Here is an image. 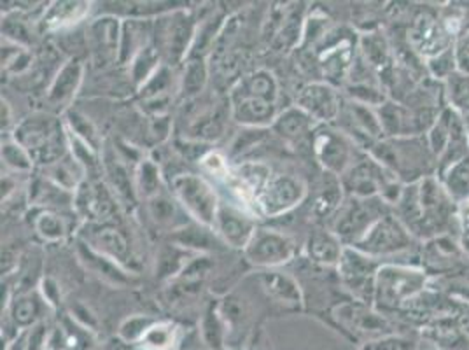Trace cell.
<instances>
[{"mask_svg": "<svg viewBox=\"0 0 469 350\" xmlns=\"http://www.w3.org/2000/svg\"><path fill=\"white\" fill-rule=\"evenodd\" d=\"M393 207L396 218L417 240L442 238L459 231V201L454 200L438 177L405 186Z\"/></svg>", "mask_w": 469, "mask_h": 350, "instance_id": "obj_1", "label": "cell"}, {"mask_svg": "<svg viewBox=\"0 0 469 350\" xmlns=\"http://www.w3.org/2000/svg\"><path fill=\"white\" fill-rule=\"evenodd\" d=\"M370 154L403 184H415L438 175V158L429 148L425 135L382 139Z\"/></svg>", "mask_w": 469, "mask_h": 350, "instance_id": "obj_2", "label": "cell"}, {"mask_svg": "<svg viewBox=\"0 0 469 350\" xmlns=\"http://www.w3.org/2000/svg\"><path fill=\"white\" fill-rule=\"evenodd\" d=\"M425 274L410 265L382 263L376 274L373 305L382 310H396L415 300L425 287Z\"/></svg>", "mask_w": 469, "mask_h": 350, "instance_id": "obj_3", "label": "cell"}, {"mask_svg": "<svg viewBox=\"0 0 469 350\" xmlns=\"http://www.w3.org/2000/svg\"><path fill=\"white\" fill-rule=\"evenodd\" d=\"M15 141L24 146L34 161L56 163L65 154V137L56 118L35 114L16 126Z\"/></svg>", "mask_w": 469, "mask_h": 350, "instance_id": "obj_4", "label": "cell"}, {"mask_svg": "<svg viewBox=\"0 0 469 350\" xmlns=\"http://www.w3.org/2000/svg\"><path fill=\"white\" fill-rule=\"evenodd\" d=\"M391 212V205L380 197H348L333 219V233L347 248H354L371 226Z\"/></svg>", "mask_w": 469, "mask_h": 350, "instance_id": "obj_5", "label": "cell"}, {"mask_svg": "<svg viewBox=\"0 0 469 350\" xmlns=\"http://www.w3.org/2000/svg\"><path fill=\"white\" fill-rule=\"evenodd\" d=\"M415 246L417 238L391 210L371 226L370 231L354 246V249L365 252L380 263L382 259H395L403 254H410Z\"/></svg>", "mask_w": 469, "mask_h": 350, "instance_id": "obj_6", "label": "cell"}, {"mask_svg": "<svg viewBox=\"0 0 469 350\" xmlns=\"http://www.w3.org/2000/svg\"><path fill=\"white\" fill-rule=\"evenodd\" d=\"M357 41L352 32L329 30L319 44L314 46L318 67L327 84H344L356 63Z\"/></svg>", "mask_w": 469, "mask_h": 350, "instance_id": "obj_7", "label": "cell"}, {"mask_svg": "<svg viewBox=\"0 0 469 350\" xmlns=\"http://www.w3.org/2000/svg\"><path fill=\"white\" fill-rule=\"evenodd\" d=\"M172 191L186 212L198 223L214 228L221 203L205 179L191 174L177 175L172 180Z\"/></svg>", "mask_w": 469, "mask_h": 350, "instance_id": "obj_8", "label": "cell"}, {"mask_svg": "<svg viewBox=\"0 0 469 350\" xmlns=\"http://www.w3.org/2000/svg\"><path fill=\"white\" fill-rule=\"evenodd\" d=\"M382 263L361 250L346 248L338 263V276L347 291L363 305L375 300L376 274Z\"/></svg>", "mask_w": 469, "mask_h": 350, "instance_id": "obj_9", "label": "cell"}, {"mask_svg": "<svg viewBox=\"0 0 469 350\" xmlns=\"http://www.w3.org/2000/svg\"><path fill=\"white\" fill-rule=\"evenodd\" d=\"M244 250L252 265L261 268H275L293 259L297 244L284 233L273 229H256Z\"/></svg>", "mask_w": 469, "mask_h": 350, "instance_id": "obj_10", "label": "cell"}, {"mask_svg": "<svg viewBox=\"0 0 469 350\" xmlns=\"http://www.w3.org/2000/svg\"><path fill=\"white\" fill-rule=\"evenodd\" d=\"M356 144L347 137L344 131L331 128H319L314 135V151L322 167L331 175L346 174L357 160Z\"/></svg>", "mask_w": 469, "mask_h": 350, "instance_id": "obj_11", "label": "cell"}, {"mask_svg": "<svg viewBox=\"0 0 469 350\" xmlns=\"http://www.w3.org/2000/svg\"><path fill=\"white\" fill-rule=\"evenodd\" d=\"M305 184L293 175L273 174L258 200V212L263 216H280L289 212L305 199Z\"/></svg>", "mask_w": 469, "mask_h": 350, "instance_id": "obj_12", "label": "cell"}, {"mask_svg": "<svg viewBox=\"0 0 469 350\" xmlns=\"http://www.w3.org/2000/svg\"><path fill=\"white\" fill-rule=\"evenodd\" d=\"M457 39L445 26L442 18L420 16L408 30V46L424 62L454 48Z\"/></svg>", "mask_w": 469, "mask_h": 350, "instance_id": "obj_13", "label": "cell"}, {"mask_svg": "<svg viewBox=\"0 0 469 350\" xmlns=\"http://www.w3.org/2000/svg\"><path fill=\"white\" fill-rule=\"evenodd\" d=\"M342 105L344 103L335 86L327 83H310L297 97V107L307 112L316 123L338 122Z\"/></svg>", "mask_w": 469, "mask_h": 350, "instance_id": "obj_14", "label": "cell"}, {"mask_svg": "<svg viewBox=\"0 0 469 350\" xmlns=\"http://www.w3.org/2000/svg\"><path fill=\"white\" fill-rule=\"evenodd\" d=\"M88 41L97 67H105L120 58L122 30L114 18H100L88 28Z\"/></svg>", "mask_w": 469, "mask_h": 350, "instance_id": "obj_15", "label": "cell"}, {"mask_svg": "<svg viewBox=\"0 0 469 350\" xmlns=\"http://www.w3.org/2000/svg\"><path fill=\"white\" fill-rule=\"evenodd\" d=\"M230 105L233 120L249 128L273 125V122L277 120V102L267 101L261 97H250L231 90Z\"/></svg>", "mask_w": 469, "mask_h": 350, "instance_id": "obj_16", "label": "cell"}, {"mask_svg": "<svg viewBox=\"0 0 469 350\" xmlns=\"http://www.w3.org/2000/svg\"><path fill=\"white\" fill-rule=\"evenodd\" d=\"M216 231L222 237L226 244L237 249H246L249 240L252 238L256 228L246 212L233 205L221 203L216 216Z\"/></svg>", "mask_w": 469, "mask_h": 350, "instance_id": "obj_17", "label": "cell"}, {"mask_svg": "<svg viewBox=\"0 0 469 350\" xmlns=\"http://www.w3.org/2000/svg\"><path fill=\"white\" fill-rule=\"evenodd\" d=\"M344 250L342 240L333 231H318L307 242L308 258L324 267H338Z\"/></svg>", "mask_w": 469, "mask_h": 350, "instance_id": "obj_18", "label": "cell"}, {"mask_svg": "<svg viewBox=\"0 0 469 350\" xmlns=\"http://www.w3.org/2000/svg\"><path fill=\"white\" fill-rule=\"evenodd\" d=\"M90 11L88 2H54L43 18L46 30H58L79 24Z\"/></svg>", "mask_w": 469, "mask_h": 350, "instance_id": "obj_19", "label": "cell"}, {"mask_svg": "<svg viewBox=\"0 0 469 350\" xmlns=\"http://www.w3.org/2000/svg\"><path fill=\"white\" fill-rule=\"evenodd\" d=\"M314 125H316V122L295 105V107H289L284 112H280L272 126L273 130L277 133H280L284 139L298 141V139L305 137L307 133H310L314 130Z\"/></svg>", "mask_w": 469, "mask_h": 350, "instance_id": "obj_20", "label": "cell"}, {"mask_svg": "<svg viewBox=\"0 0 469 350\" xmlns=\"http://www.w3.org/2000/svg\"><path fill=\"white\" fill-rule=\"evenodd\" d=\"M81 79H83V65L79 62H69L54 77L48 99L53 103H65L71 101L81 84Z\"/></svg>", "mask_w": 469, "mask_h": 350, "instance_id": "obj_21", "label": "cell"}, {"mask_svg": "<svg viewBox=\"0 0 469 350\" xmlns=\"http://www.w3.org/2000/svg\"><path fill=\"white\" fill-rule=\"evenodd\" d=\"M445 190L454 197V200L464 201L469 199V156L461 161L452 163L436 175Z\"/></svg>", "mask_w": 469, "mask_h": 350, "instance_id": "obj_22", "label": "cell"}, {"mask_svg": "<svg viewBox=\"0 0 469 350\" xmlns=\"http://www.w3.org/2000/svg\"><path fill=\"white\" fill-rule=\"evenodd\" d=\"M263 289L269 293V297L278 303H286L291 306H297L301 303V293L297 282L291 277L284 274H265L261 277Z\"/></svg>", "mask_w": 469, "mask_h": 350, "instance_id": "obj_23", "label": "cell"}, {"mask_svg": "<svg viewBox=\"0 0 469 350\" xmlns=\"http://www.w3.org/2000/svg\"><path fill=\"white\" fill-rule=\"evenodd\" d=\"M359 50L363 54V60L370 65L375 73L382 74L386 69H389L391 51H389L387 41L380 34H366L359 41Z\"/></svg>", "mask_w": 469, "mask_h": 350, "instance_id": "obj_24", "label": "cell"}, {"mask_svg": "<svg viewBox=\"0 0 469 350\" xmlns=\"http://www.w3.org/2000/svg\"><path fill=\"white\" fill-rule=\"evenodd\" d=\"M444 97L446 107L455 111L459 116L469 118V75L455 73L444 83Z\"/></svg>", "mask_w": 469, "mask_h": 350, "instance_id": "obj_25", "label": "cell"}, {"mask_svg": "<svg viewBox=\"0 0 469 350\" xmlns=\"http://www.w3.org/2000/svg\"><path fill=\"white\" fill-rule=\"evenodd\" d=\"M193 39V26L191 20L184 15L173 16L172 22L167 26V48L171 58H181L188 51L190 41Z\"/></svg>", "mask_w": 469, "mask_h": 350, "instance_id": "obj_26", "label": "cell"}, {"mask_svg": "<svg viewBox=\"0 0 469 350\" xmlns=\"http://www.w3.org/2000/svg\"><path fill=\"white\" fill-rule=\"evenodd\" d=\"M301 22H303L301 11H298V9L289 11L282 18V24L278 25V30L273 37V48L278 51H288L299 44V41L303 39V30H305V28H301Z\"/></svg>", "mask_w": 469, "mask_h": 350, "instance_id": "obj_27", "label": "cell"}, {"mask_svg": "<svg viewBox=\"0 0 469 350\" xmlns=\"http://www.w3.org/2000/svg\"><path fill=\"white\" fill-rule=\"evenodd\" d=\"M338 316L346 325L352 326L356 331H378L386 326L380 314H370L363 305H344L338 308Z\"/></svg>", "mask_w": 469, "mask_h": 350, "instance_id": "obj_28", "label": "cell"}, {"mask_svg": "<svg viewBox=\"0 0 469 350\" xmlns=\"http://www.w3.org/2000/svg\"><path fill=\"white\" fill-rule=\"evenodd\" d=\"M344 201H346L344 200V186L338 180L337 184H329L327 188L322 190L312 207V212L318 219L335 218Z\"/></svg>", "mask_w": 469, "mask_h": 350, "instance_id": "obj_29", "label": "cell"}, {"mask_svg": "<svg viewBox=\"0 0 469 350\" xmlns=\"http://www.w3.org/2000/svg\"><path fill=\"white\" fill-rule=\"evenodd\" d=\"M177 342V327L171 323H156L139 344L142 350H172Z\"/></svg>", "mask_w": 469, "mask_h": 350, "instance_id": "obj_30", "label": "cell"}, {"mask_svg": "<svg viewBox=\"0 0 469 350\" xmlns=\"http://www.w3.org/2000/svg\"><path fill=\"white\" fill-rule=\"evenodd\" d=\"M425 73L429 77L440 81L442 84L455 73H459L457 60H455V46L425 60Z\"/></svg>", "mask_w": 469, "mask_h": 350, "instance_id": "obj_31", "label": "cell"}, {"mask_svg": "<svg viewBox=\"0 0 469 350\" xmlns=\"http://www.w3.org/2000/svg\"><path fill=\"white\" fill-rule=\"evenodd\" d=\"M39 314H41V303L32 295H26L20 300L15 301L13 312H11L16 327H34L37 319L41 317Z\"/></svg>", "mask_w": 469, "mask_h": 350, "instance_id": "obj_32", "label": "cell"}, {"mask_svg": "<svg viewBox=\"0 0 469 350\" xmlns=\"http://www.w3.org/2000/svg\"><path fill=\"white\" fill-rule=\"evenodd\" d=\"M95 244L100 246V250H103L111 259H123L124 254L128 252V244L124 240L123 235L118 229L112 228H103L99 229L95 235Z\"/></svg>", "mask_w": 469, "mask_h": 350, "instance_id": "obj_33", "label": "cell"}, {"mask_svg": "<svg viewBox=\"0 0 469 350\" xmlns=\"http://www.w3.org/2000/svg\"><path fill=\"white\" fill-rule=\"evenodd\" d=\"M2 160L7 167H11L13 170H22V172H28L34 167V160L28 154V151L20 146L16 141L13 142H5L2 146Z\"/></svg>", "mask_w": 469, "mask_h": 350, "instance_id": "obj_34", "label": "cell"}, {"mask_svg": "<svg viewBox=\"0 0 469 350\" xmlns=\"http://www.w3.org/2000/svg\"><path fill=\"white\" fill-rule=\"evenodd\" d=\"M207 83V69L203 65V62L193 60L186 65V73L182 79V93L186 97H195L198 93H201L203 86Z\"/></svg>", "mask_w": 469, "mask_h": 350, "instance_id": "obj_35", "label": "cell"}, {"mask_svg": "<svg viewBox=\"0 0 469 350\" xmlns=\"http://www.w3.org/2000/svg\"><path fill=\"white\" fill-rule=\"evenodd\" d=\"M158 321L151 319V317H144V316H137L132 317L128 321H124V325L120 329V336L123 338L124 342L128 344H141L142 338L146 336L149 329L156 325Z\"/></svg>", "mask_w": 469, "mask_h": 350, "instance_id": "obj_36", "label": "cell"}, {"mask_svg": "<svg viewBox=\"0 0 469 350\" xmlns=\"http://www.w3.org/2000/svg\"><path fill=\"white\" fill-rule=\"evenodd\" d=\"M35 226H37L39 235L46 240H60V238L65 237V231H67L64 219L56 214H51V212H44L37 219Z\"/></svg>", "mask_w": 469, "mask_h": 350, "instance_id": "obj_37", "label": "cell"}, {"mask_svg": "<svg viewBox=\"0 0 469 350\" xmlns=\"http://www.w3.org/2000/svg\"><path fill=\"white\" fill-rule=\"evenodd\" d=\"M139 182H141V191L148 197H158V186H160V172L152 163H144L141 167V174H139Z\"/></svg>", "mask_w": 469, "mask_h": 350, "instance_id": "obj_38", "label": "cell"}, {"mask_svg": "<svg viewBox=\"0 0 469 350\" xmlns=\"http://www.w3.org/2000/svg\"><path fill=\"white\" fill-rule=\"evenodd\" d=\"M151 212L160 223H171L175 216V207H173L172 201L167 200V199L154 197L151 200Z\"/></svg>", "mask_w": 469, "mask_h": 350, "instance_id": "obj_39", "label": "cell"}, {"mask_svg": "<svg viewBox=\"0 0 469 350\" xmlns=\"http://www.w3.org/2000/svg\"><path fill=\"white\" fill-rule=\"evenodd\" d=\"M459 231L469 238V199L459 203Z\"/></svg>", "mask_w": 469, "mask_h": 350, "instance_id": "obj_40", "label": "cell"}, {"mask_svg": "<svg viewBox=\"0 0 469 350\" xmlns=\"http://www.w3.org/2000/svg\"><path fill=\"white\" fill-rule=\"evenodd\" d=\"M461 246H463V249L466 250L469 254V238H464L463 237V240H461Z\"/></svg>", "mask_w": 469, "mask_h": 350, "instance_id": "obj_41", "label": "cell"}]
</instances>
